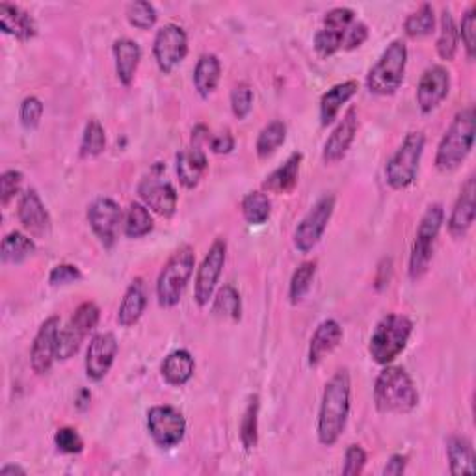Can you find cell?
<instances>
[{
	"label": "cell",
	"mask_w": 476,
	"mask_h": 476,
	"mask_svg": "<svg viewBox=\"0 0 476 476\" xmlns=\"http://www.w3.org/2000/svg\"><path fill=\"white\" fill-rule=\"evenodd\" d=\"M23 173L19 170H6L0 175V201L5 207L19 194L21 185H23Z\"/></svg>",
	"instance_id": "obj_48"
},
{
	"label": "cell",
	"mask_w": 476,
	"mask_h": 476,
	"mask_svg": "<svg viewBox=\"0 0 476 476\" xmlns=\"http://www.w3.org/2000/svg\"><path fill=\"white\" fill-rule=\"evenodd\" d=\"M112 53H114V62H116L118 81L129 88L134 83L138 65L141 62V49L134 40L121 38L114 42Z\"/></svg>",
	"instance_id": "obj_29"
},
{
	"label": "cell",
	"mask_w": 476,
	"mask_h": 476,
	"mask_svg": "<svg viewBox=\"0 0 476 476\" xmlns=\"http://www.w3.org/2000/svg\"><path fill=\"white\" fill-rule=\"evenodd\" d=\"M408 467V456L404 454H393L387 461V465L384 467V474L385 476H400L406 472Z\"/></svg>",
	"instance_id": "obj_53"
},
{
	"label": "cell",
	"mask_w": 476,
	"mask_h": 476,
	"mask_svg": "<svg viewBox=\"0 0 476 476\" xmlns=\"http://www.w3.org/2000/svg\"><path fill=\"white\" fill-rule=\"evenodd\" d=\"M175 171L180 185L194 190L207 171V155L201 150V145H192L189 150L179 151L175 157Z\"/></svg>",
	"instance_id": "obj_23"
},
{
	"label": "cell",
	"mask_w": 476,
	"mask_h": 476,
	"mask_svg": "<svg viewBox=\"0 0 476 476\" xmlns=\"http://www.w3.org/2000/svg\"><path fill=\"white\" fill-rule=\"evenodd\" d=\"M233 150H235V136L229 131H224L210 138V151L214 155H229Z\"/></svg>",
	"instance_id": "obj_52"
},
{
	"label": "cell",
	"mask_w": 476,
	"mask_h": 476,
	"mask_svg": "<svg viewBox=\"0 0 476 476\" xmlns=\"http://www.w3.org/2000/svg\"><path fill=\"white\" fill-rule=\"evenodd\" d=\"M44 118V102L38 97H26L19 108V120L24 129H35Z\"/></svg>",
	"instance_id": "obj_47"
},
{
	"label": "cell",
	"mask_w": 476,
	"mask_h": 476,
	"mask_svg": "<svg viewBox=\"0 0 476 476\" xmlns=\"http://www.w3.org/2000/svg\"><path fill=\"white\" fill-rule=\"evenodd\" d=\"M447 458L451 465V472L454 476H472L476 472L474 449L472 443L463 435H452L447 442Z\"/></svg>",
	"instance_id": "obj_30"
},
{
	"label": "cell",
	"mask_w": 476,
	"mask_h": 476,
	"mask_svg": "<svg viewBox=\"0 0 476 476\" xmlns=\"http://www.w3.org/2000/svg\"><path fill=\"white\" fill-rule=\"evenodd\" d=\"M302 160H304V155L300 151L292 153L279 168H276L263 180V190L270 194H290L298 185Z\"/></svg>",
	"instance_id": "obj_25"
},
{
	"label": "cell",
	"mask_w": 476,
	"mask_h": 476,
	"mask_svg": "<svg viewBox=\"0 0 476 476\" xmlns=\"http://www.w3.org/2000/svg\"><path fill=\"white\" fill-rule=\"evenodd\" d=\"M127 21L131 23V26L138 28V30H150L157 24L159 14L155 10V6L148 0H134V3L127 5L125 10Z\"/></svg>",
	"instance_id": "obj_42"
},
{
	"label": "cell",
	"mask_w": 476,
	"mask_h": 476,
	"mask_svg": "<svg viewBox=\"0 0 476 476\" xmlns=\"http://www.w3.org/2000/svg\"><path fill=\"white\" fill-rule=\"evenodd\" d=\"M155 229V219L143 203H131L123 216V233L127 238H141Z\"/></svg>",
	"instance_id": "obj_33"
},
{
	"label": "cell",
	"mask_w": 476,
	"mask_h": 476,
	"mask_svg": "<svg viewBox=\"0 0 476 476\" xmlns=\"http://www.w3.org/2000/svg\"><path fill=\"white\" fill-rule=\"evenodd\" d=\"M118 339L114 334L102 332L92 337L88 352H86V376L92 382H101L106 378V374L112 369V364L118 355Z\"/></svg>",
	"instance_id": "obj_17"
},
{
	"label": "cell",
	"mask_w": 476,
	"mask_h": 476,
	"mask_svg": "<svg viewBox=\"0 0 476 476\" xmlns=\"http://www.w3.org/2000/svg\"><path fill=\"white\" fill-rule=\"evenodd\" d=\"M35 253V242L30 235L12 231L3 238L0 246V259L5 265H21Z\"/></svg>",
	"instance_id": "obj_32"
},
{
	"label": "cell",
	"mask_w": 476,
	"mask_h": 476,
	"mask_svg": "<svg viewBox=\"0 0 476 476\" xmlns=\"http://www.w3.org/2000/svg\"><path fill=\"white\" fill-rule=\"evenodd\" d=\"M212 315L222 320L238 322L242 318V298L233 285H224L216 292L212 302Z\"/></svg>",
	"instance_id": "obj_35"
},
{
	"label": "cell",
	"mask_w": 476,
	"mask_h": 476,
	"mask_svg": "<svg viewBox=\"0 0 476 476\" xmlns=\"http://www.w3.org/2000/svg\"><path fill=\"white\" fill-rule=\"evenodd\" d=\"M476 114L474 106H465L454 116L447 132L437 145L435 168L442 173L456 171L469 157L474 145Z\"/></svg>",
	"instance_id": "obj_3"
},
{
	"label": "cell",
	"mask_w": 476,
	"mask_h": 476,
	"mask_svg": "<svg viewBox=\"0 0 476 476\" xmlns=\"http://www.w3.org/2000/svg\"><path fill=\"white\" fill-rule=\"evenodd\" d=\"M226 259H228V242L226 238H216L210 244L205 259L201 261L194 281V300L199 307H207L209 302L214 298V290L218 287L219 276L224 272Z\"/></svg>",
	"instance_id": "obj_10"
},
{
	"label": "cell",
	"mask_w": 476,
	"mask_h": 476,
	"mask_svg": "<svg viewBox=\"0 0 476 476\" xmlns=\"http://www.w3.org/2000/svg\"><path fill=\"white\" fill-rule=\"evenodd\" d=\"M240 210L249 226H263L272 214V201L265 192H249L244 196Z\"/></svg>",
	"instance_id": "obj_37"
},
{
	"label": "cell",
	"mask_w": 476,
	"mask_h": 476,
	"mask_svg": "<svg viewBox=\"0 0 476 476\" xmlns=\"http://www.w3.org/2000/svg\"><path fill=\"white\" fill-rule=\"evenodd\" d=\"M196 267L194 248L185 244L171 253L157 279V300L164 309L175 307L185 292Z\"/></svg>",
	"instance_id": "obj_4"
},
{
	"label": "cell",
	"mask_w": 476,
	"mask_h": 476,
	"mask_svg": "<svg viewBox=\"0 0 476 476\" xmlns=\"http://www.w3.org/2000/svg\"><path fill=\"white\" fill-rule=\"evenodd\" d=\"M141 203L162 218H171L177 212V190L170 180L160 177H145L138 185Z\"/></svg>",
	"instance_id": "obj_18"
},
{
	"label": "cell",
	"mask_w": 476,
	"mask_h": 476,
	"mask_svg": "<svg viewBox=\"0 0 476 476\" xmlns=\"http://www.w3.org/2000/svg\"><path fill=\"white\" fill-rule=\"evenodd\" d=\"M451 92V73L445 65L428 67L417 86V104L423 114H432Z\"/></svg>",
	"instance_id": "obj_16"
},
{
	"label": "cell",
	"mask_w": 476,
	"mask_h": 476,
	"mask_svg": "<svg viewBox=\"0 0 476 476\" xmlns=\"http://www.w3.org/2000/svg\"><path fill=\"white\" fill-rule=\"evenodd\" d=\"M17 216L23 229L32 238H45L51 231V214L44 205L40 194L28 189L21 194L17 205Z\"/></svg>",
	"instance_id": "obj_19"
},
{
	"label": "cell",
	"mask_w": 476,
	"mask_h": 476,
	"mask_svg": "<svg viewBox=\"0 0 476 476\" xmlns=\"http://www.w3.org/2000/svg\"><path fill=\"white\" fill-rule=\"evenodd\" d=\"M148 307V290H145V283L141 277H136L129 288L125 290V296L118 309V322L121 327H132L138 324L141 315Z\"/></svg>",
	"instance_id": "obj_28"
},
{
	"label": "cell",
	"mask_w": 476,
	"mask_h": 476,
	"mask_svg": "<svg viewBox=\"0 0 476 476\" xmlns=\"http://www.w3.org/2000/svg\"><path fill=\"white\" fill-rule=\"evenodd\" d=\"M357 81H345L341 84H335L334 88H329L320 97V125H332L337 120L341 108L357 93Z\"/></svg>",
	"instance_id": "obj_27"
},
{
	"label": "cell",
	"mask_w": 476,
	"mask_h": 476,
	"mask_svg": "<svg viewBox=\"0 0 476 476\" xmlns=\"http://www.w3.org/2000/svg\"><path fill=\"white\" fill-rule=\"evenodd\" d=\"M259 410H261L259 396L257 394L249 396V402L240 421V442L248 452L253 451L259 443Z\"/></svg>",
	"instance_id": "obj_36"
},
{
	"label": "cell",
	"mask_w": 476,
	"mask_h": 476,
	"mask_svg": "<svg viewBox=\"0 0 476 476\" xmlns=\"http://www.w3.org/2000/svg\"><path fill=\"white\" fill-rule=\"evenodd\" d=\"M343 337H345L343 325L337 320L327 318L320 322L309 343L307 357L311 367H316V364H320L329 354H332L343 343Z\"/></svg>",
	"instance_id": "obj_22"
},
{
	"label": "cell",
	"mask_w": 476,
	"mask_h": 476,
	"mask_svg": "<svg viewBox=\"0 0 476 476\" xmlns=\"http://www.w3.org/2000/svg\"><path fill=\"white\" fill-rule=\"evenodd\" d=\"M148 432L157 447L173 449L187 433V419L173 406H153L148 412Z\"/></svg>",
	"instance_id": "obj_12"
},
{
	"label": "cell",
	"mask_w": 476,
	"mask_h": 476,
	"mask_svg": "<svg viewBox=\"0 0 476 476\" xmlns=\"http://www.w3.org/2000/svg\"><path fill=\"white\" fill-rule=\"evenodd\" d=\"M315 274H316V261L302 263L295 270V274H292L290 285H288V298L292 306L300 304L307 296V292L311 290V285L315 279Z\"/></svg>",
	"instance_id": "obj_40"
},
{
	"label": "cell",
	"mask_w": 476,
	"mask_h": 476,
	"mask_svg": "<svg viewBox=\"0 0 476 476\" xmlns=\"http://www.w3.org/2000/svg\"><path fill=\"white\" fill-rule=\"evenodd\" d=\"M458 44H460V34H458V24L454 21V15L451 10L442 12V23H439V35H437V54L445 62H452L458 53Z\"/></svg>",
	"instance_id": "obj_34"
},
{
	"label": "cell",
	"mask_w": 476,
	"mask_h": 476,
	"mask_svg": "<svg viewBox=\"0 0 476 476\" xmlns=\"http://www.w3.org/2000/svg\"><path fill=\"white\" fill-rule=\"evenodd\" d=\"M104 150H106L104 127L97 120H90L84 127L83 140H81V157L83 159H95Z\"/></svg>",
	"instance_id": "obj_41"
},
{
	"label": "cell",
	"mask_w": 476,
	"mask_h": 476,
	"mask_svg": "<svg viewBox=\"0 0 476 476\" xmlns=\"http://www.w3.org/2000/svg\"><path fill=\"white\" fill-rule=\"evenodd\" d=\"M458 34L461 35V44L465 47L467 58L472 60L474 58V51H476V6H471L463 14L461 24L458 26Z\"/></svg>",
	"instance_id": "obj_45"
},
{
	"label": "cell",
	"mask_w": 476,
	"mask_h": 476,
	"mask_svg": "<svg viewBox=\"0 0 476 476\" xmlns=\"http://www.w3.org/2000/svg\"><path fill=\"white\" fill-rule=\"evenodd\" d=\"M88 222L104 248H112L123 224V210L112 198H97L88 207Z\"/></svg>",
	"instance_id": "obj_14"
},
{
	"label": "cell",
	"mask_w": 476,
	"mask_h": 476,
	"mask_svg": "<svg viewBox=\"0 0 476 476\" xmlns=\"http://www.w3.org/2000/svg\"><path fill=\"white\" fill-rule=\"evenodd\" d=\"M187 54H189V35L185 28L175 23H168L162 28H159L153 42V56L164 75L173 73V69L182 63Z\"/></svg>",
	"instance_id": "obj_11"
},
{
	"label": "cell",
	"mask_w": 476,
	"mask_h": 476,
	"mask_svg": "<svg viewBox=\"0 0 476 476\" xmlns=\"http://www.w3.org/2000/svg\"><path fill=\"white\" fill-rule=\"evenodd\" d=\"M474 196H476V182L474 177H469L463 182L456 205L452 209V214L449 218V233L452 238H463L472 228L476 216Z\"/></svg>",
	"instance_id": "obj_21"
},
{
	"label": "cell",
	"mask_w": 476,
	"mask_h": 476,
	"mask_svg": "<svg viewBox=\"0 0 476 476\" xmlns=\"http://www.w3.org/2000/svg\"><path fill=\"white\" fill-rule=\"evenodd\" d=\"M354 21H355V12L352 8L339 6L329 10L324 15L322 28L315 34V42H313L315 51L322 58H329L339 53L345 44V35Z\"/></svg>",
	"instance_id": "obj_13"
},
{
	"label": "cell",
	"mask_w": 476,
	"mask_h": 476,
	"mask_svg": "<svg viewBox=\"0 0 476 476\" xmlns=\"http://www.w3.org/2000/svg\"><path fill=\"white\" fill-rule=\"evenodd\" d=\"M445 222V209L442 203H432L419 222L415 242L410 255V267L408 274L412 281H419L424 277V274L430 268V263L433 259V248Z\"/></svg>",
	"instance_id": "obj_7"
},
{
	"label": "cell",
	"mask_w": 476,
	"mask_h": 476,
	"mask_svg": "<svg viewBox=\"0 0 476 476\" xmlns=\"http://www.w3.org/2000/svg\"><path fill=\"white\" fill-rule=\"evenodd\" d=\"M374 404L380 413L404 415L419 406V393L412 376L402 369L385 364L374 384Z\"/></svg>",
	"instance_id": "obj_2"
},
{
	"label": "cell",
	"mask_w": 476,
	"mask_h": 476,
	"mask_svg": "<svg viewBox=\"0 0 476 476\" xmlns=\"http://www.w3.org/2000/svg\"><path fill=\"white\" fill-rule=\"evenodd\" d=\"M99 318H101V309L97 307V304L84 302L75 309V313L71 315L69 322L75 325L83 335H90V332H93V329L97 327Z\"/></svg>",
	"instance_id": "obj_43"
},
{
	"label": "cell",
	"mask_w": 476,
	"mask_h": 476,
	"mask_svg": "<svg viewBox=\"0 0 476 476\" xmlns=\"http://www.w3.org/2000/svg\"><path fill=\"white\" fill-rule=\"evenodd\" d=\"M352 380L348 369H339L324 387L320 412H318V442L322 447H334L350 417Z\"/></svg>",
	"instance_id": "obj_1"
},
{
	"label": "cell",
	"mask_w": 476,
	"mask_h": 476,
	"mask_svg": "<svg viewBox=\"0 0 476 476\" xmlns=\"http://www.w3.org/2000/svg\"><path fill=\"white\" fill-rule=\"evenodd\" d=\"M54 447L62 454H81L84 451V442L75 428L63 426L54 433Z\"/></svg>",
	"instance_id": "obj_44"
},
{
	"label": "cell",
	"mask_w": 476,
	"mask_h": 476,
	"mask_svg": "<svg viewBox=\"0 0 476 476\" xmlns=\"http://www.w3.org/2000/svg\"><path fill=\"white\" fill-rule=\"evenodd\" d=\"M357 127H359L357 110L355 108H348L346 114L339 121V125L334 129V132L329 134V138L324 143L322 160L325 164H337V162H341L346 157V153L350 151L352 143L355 140Z\"/></svg>",
	"instance_id": "obj_20"
},
{
	"label": "cell",
	"mask_w": 476,
	"mask_h": 476,
	"mask_svg": "<svg viewBox=\"0 0 476 476\" xmlns=\"http://www.w3.org/2000/svg\"><path fill=\"white\" fill-rule=\"evenodd\" d=\"M413 334V322L406 315H385L374 327L369 343L371 357L385 367L406 350Z\"/></svg>",
	"instance_id": "obj_5"
},
{
	"label": "cell",
	"mask_w": 476,
	"mask_h": 476,
	"mask_svg": "<svg viewBox=\"0 0 476 476\" xmlns=\"http://www.w3.org/2000/svg\"><path fill=\"white\" fill-rule=\"evenodd\" d=\"M435 30V12L432 5H423L417 12L410 14L404 21V32L412 40H421L433 34Z\"/></svg>",
	"instance_id": "obj_39"
},
{
	"label": "cell",
	"mask_w": 476,
	"mask_h": 476,
	"mask_svg": "<svg viewBox=\"0 0 476 476\" xmlns=\"http://www.w3.org/2000/svg\"><path fill=\"white\" fill-rule=\"evenodd\" d=\"M58 334H60V316L53 315L40 325V332L32 343L30 367L38 376H45L53 369V364L56 361Z\"/></svg>",
	"instance_id": "obj_15"
},
{
	"label": "cell",
	"mask_w": 476,
	"mask_h": 476,
	"mask_svg": "<svg viewBox=\"0 0 476 476\" xmlns=\"http://www.w3.org/2000/svg\"><path fill=\"white\" fill-rule=\"evenodd\" d=\"M424 143H426L424 132L412 131L406 134L404 141L400 143V148L387 160L385 180L393 190H406L413 185L419 175Z\"/></svg>",
	"instance_id": "obj_8"
},
{
	"label": "cell",
	"mask_w": 476,
	"mask_h": 476,
	"mask_svg": "<svg viewBox=\"0 0 476 476\" xmlns=\"http://www.w3.org/2000/svg\"><path fill=\"white\" fill-rule=\"evenodd\" d=\"M408 65V45L402 40H393L382 53L378 62L367 75V88L380 97L394 95L404 83Z\"/></svg>",
	"instance_id": "obj_6"
},
{
	"label": "cell",
	"mask_w": 476,
	"mask_h": 476,
	"mask_svg": "<svg viewBox=\"0 0 476 476\" xmlns=\"http://www.w3.org/2000/svg\"><path fill=\"white\" fill-rule=\"evenodd\" d=\"M369 40V26L364 24L363 21H354L345 35V44H343V49L346 51H354V49H359L364 42Z\"/></svg>",
	"instance_id": "obj_51"
},
{
	"label": "cell",
	"mask_w": 476,
	"mask_h": 476,
	"mask_svg": "<svg viewBox=\"0 0 476 476\" xmlns=\"http://www.w3.org/2000/svg\"><path fill=\"white\" fill-rule=\"evenodd\" d=\"M335 196L325 194L322 196L309 210L307 214L300 219V224L295 229V246L300 253H309L313 251L318 242L322 240L329 219L334 216L335 210Z\"/></svg>",
	"instance_id": "obj_9"
},
{
	"label": "cell",
	"mask_w": 476,
	"mask_h": 476,
	"mask_svg": "<svg viewBox=\"0 0 476 476\" xmlns=\"http://www.w3.org/2000/svg\"><path fill=\"white\" fill-rule=\"evenodd\" d=\"M196 371V361L194 355L180 348V350H173L171 354H168L160 364V374L164 378L166 384L173 385V387H182L187 385Z\"/></svg>",
	"instance_id": "obj_26"
},
{
	"label": "cell",
	"mask_w": 476,
	"mask_h": 476,
	"mask_svg": "<svg viewBox=\"0 0 476 476\" xmlns=\"http://www.w3.org/2000/svg\"><path fill=\"white\" fill-rule=\"evenodd\" d=\"M219 77H222V63L216 54H201L194 67V86L199 97L207 99L218 88Z\"/></svg>",
	"instance_id": "obj_31"
},
{
	"label": "cell",
	"mask_w": 476,
	"mask_h": 476,
	"mask_svg": "<svg viewBox=\"0 0 476 476\" xmlns=\"http://www.w3.org/2000/svg\"><path fill=\"white\" fill-rule=\"evenodd\" d=\"M287 140V125L279 120L270 121L263 127V131L257 136V143H255V151L257 157L267 160L270 159Z\"/></svg>",
	"instance_id": "obj_38"
},
{
	"label": "cell",
	"mask_w": 476,
	"mask_h": 476,
	"mask_svg": "<svg viewBox=\"0 0 476 476\" xmlns=\"http://www.w3.org/2000/svg\"><path fill=\"white\" fill-rule=\"evenodd\" d=\"M0 474H3V476H15V474H19V476H24L26 474V469H23L21 465H14V463H8V465H5L3 469H0Z\"/></svg>",
	"instance_id": "obj_54"
},
{
	"label": "cell",
	"mask_w": 476,
	"mask_h": 476,
	"mask_svg": "<svg viewBox=\"0 0 476 476\" xmlns=\"http://www.w3.org/2000/svg\"><path fill=\"white\" fill-rule=\"evenodd\" d=\"M83 279V272L75 265H58L51 270L49 274V283L53 287H62V285H71V283H79Z\"/></svg>",
	"instance_id": "obj_50"
},
{
	"label": "cell",
	"mask_w": 476,
	"mask_h": 476,
	"mask_svg": "<svg viewBox=\"0 0 476 476\" xmlns=\"http://www.w3.org/2000/svg\"><path fill=\"white\" fill-rule=\"evenodd\" d=\"M251 106H253V90L246 83L237 84L231 90V110L235 118L237 120L248 118V114L251 112Z\"/></svg>",
	"instance_id": "obj_46"
},
{
	"label": "cell",
	"mask_w": 476,
	"mask_h": 476,
	"mask_svg": "<svg viewBox=\"0 0 476 476\" xmlns=\"http://www.w3.org/2000/svg\"><path fill=\"white\" fill-rule=\"evenodd\" d=\"M367 452L359 445H350L345 452V465H343V474L345 476H359L367 465Z\"/></svg>",
	"instance_id": "obj_49"
},
{
	"label": "cell",
	"mask_w": 476,
	"mask_h": 476,
	"mask_svg": "<svg viewBox=\"0 0 476 476\" xmlns=\"http://www.w3.org/2000/svg\"><path fill=\"white\" fill-rule=\"evenodd\" d=\"M0 30L21 42H28L38 34L34 17L12 3H0Z\"/></svg>",
	"instance_id": "obj_24"
}]
</instances>
